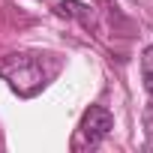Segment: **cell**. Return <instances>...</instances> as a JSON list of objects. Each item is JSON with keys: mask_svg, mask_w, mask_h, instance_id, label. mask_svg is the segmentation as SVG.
I'll use <instances>...</instances> for the list:
<instances>
[{"mask_svg": "<svg viewBox=\"0 0 153 153\" xmlns=\"http://www.w3.org/2000/svg\"><path fill=\"white\" fill-rule=\"evenodd\" d=\"M0 78H6V84L18 93V96H36L45 87V69L42 60L33 54H9L0 63Z\"/></svg>", "mask_w": 153, "mask_h": 153, "instance_id": "1", "label": "cell"}, {"mask_svg": "<svg viewBox=\"0 0 153 153\" xmlns=\"http://www.w3.org/2000/svg\"><path fill=\"white\" fill-rule=\"evenodd\" d=\"M111 126H114V120H111L108 108H102V105H90V108L84 111V117H81L78 132H81V138H84L87 144H99V141L111 132Z\"/></svg>", "mask_w": 153, "mask_h": 153, "instance_id": "2", "label": "cell"}, {"mask_svg": "<svg viewBox=\"0 0 153 153\" xmlns=\"http://www.w3.org/2000/svg\"><path fill=\"white\" fill-rule=\"evenodd\" d=\"M57 9L63 12V15H69V18H78L81 24H93V12L84 6V3H78V0H60V3H57Z\"/></svg>", "mask_w": 153, "mask_h": 153, "instance_id": "3", "label": "cell"}, {"mask_svg": "<svg viewBox=\"0 0 153 153\" xmlns=\"http://www.w3.org/2000/svg\"><path fill=\"white\" fill-rule=\"evenodd\" d=\"M141 78H144V90L153 96V45H147L141 54Z\"/></svg>", "mask_w": 153, "mask_h": 153, "instance_id": "4", "label": "cell"}, {"mask_svg": "<svg viewBox=\"0 0 153 153\" xmlns=\"http://www.w3.org/2000/svg\"><path fill=\"white\" fill-rule=\"evenodd\" d=\"M144 135H147V144L153 147V105H147L144 111Z\"/></svg>", "mask_w": 153, "mask_h": 153, "instance_id": "5", "label": "cell"}]
</instances>
